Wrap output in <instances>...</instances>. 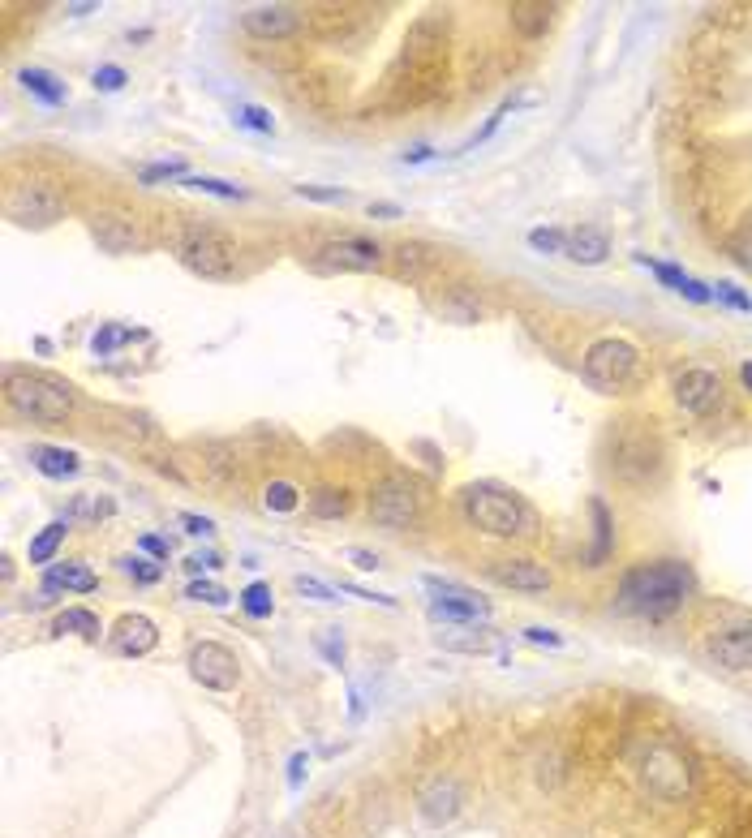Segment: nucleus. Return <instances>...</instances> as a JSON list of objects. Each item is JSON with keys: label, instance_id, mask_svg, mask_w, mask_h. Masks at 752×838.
I'll return each instance as SVG.
<instances>
[{"label": "nucleus", "instance_id": "603ef678", "mask_svg": "<svg viewBox=\"0 0 752 838\" xmlns=\"http://www.w3.org/2000/svg\"><path fill=\"white\" fill-rule=\"evenodd\" d=\"M370 215H400V207H396V202H374Z\"/></svg>", "mask_w": 752, "mask_h": 838}, {"label": "nucleus", "instance_id": "a18cd8bd", "mask_svg": "<svg viewBox=\"0 0 752 838\" xmlns=\"http://www.w3.org/2000/svg\"><path fill=\"white\" fill-rule=\"evenodd\" d=\"M520 637H525L529 645H546V649H559V645H563V637H559L555 628H525Z\"/></svg>", "mask_w": 752, "mask_h": 838}, {"label": "nucleus", "instance_id": "3c124183", "mask_svg": "<svg viewBox=\"0 0 752 838\" xmlns=\"http://www.w3.org/2000/svg\"><path fill=\"white\" fill-rule=\"evenodd\" d=\"M430 155H435L430 147H417V151H409V155H404V164H422V160H430Z\"/></svg>", "mask_w": 752, "mask_h": 838}, {"label": "nucleus", "instance_id": "a211bd4d", "mask_svg": "<svg viewBox=\"0 0 752 838\" xmlns=\"http://www.w3.org/2000/svg\"><path fill=\"white\" fill-rule=\"evenodd\" d=\"M112 645H117V654H129V658H142L151 654L159 645V632L147 615H121L117 628H112Z\"/></svg>", "mask_w": 752, "mask_h": 838}, {"label": "nucleus", "instance_id": "864d4df0", "mask_svg": "<svg viewBox=\"0 0 752 838\" xmlns=\"http://www.w3.org/2000/svg\"><path fill=\"white\" fill-rule=\"evenodd\" d=\"M740 379H744V387L752 392V361H744V366H740Z\"/></svg>", "mask_w": 752, "mask_h": 838}, {"label": "nucleus", "instance_id": "79ce46f5", "mask_svg": "<svg viewBox=\"0 0 752 838\" xmlns=\"http://www.w3.org/2000/svg\"><path fill=\"white\" fill-rule=\"evenodd\" d=\"M344 559L357 563L361 572H379V568H383V559L374 555V551H366V546H349V551H344Z\"/></svg>", "mask_w": 752, "mask_h": 838}, {"label": "nucleus", "instance_id": "473e14b6", "mask_svg": "<svg viewBox=\"0 0 752 838\" xmlns=\"http://www.w3.org/2000/svg\"><path fill=\"white\" fill-rule=\"evenodd\" d=\"M263 503H267L271 512H293L301 499H297V486H293V482H271L267 495H263Z\"/></svg>", "mask_w": 752, "mask_h": 838}, {"label": "nucleus", "instance_id": "c756f323", "mask_svg": "<svg viewBox=\"0 0 752 838\" xmlns=\"http://www.w3.org/2000/svg\"><path fill=\"white\" fill-rule=\"evenodd\" d=\"M310 512L323 516V520H336V516L349 512V499H344V490H318V495L310 499Z\"/></svg>", "mask_w": 752, "mask_h": 838}, {"label": "nucleus", "instance_id": "6e6552de", "mask_svg": "<svg viewBox=\"0 0 752 838\" xmlns=\"http://www.w3.org/2000/svg\"><path fill=\"white\" fill-rule=\"evenodd\" d=\"M5 215L18 228H52L65 215V198L48 181H26V185H18V190H9Z\"/></svg>", "mask_w": 752, "mask_h": 838}, {"label": "nucleus", "instance_id": "0eeeda50", "mask_svg": "<svg viewBox=\"0 0 752 838\" xmlns=\"http://www.w3.org/2000/svg\"><path fill=\"white\" fill-rule=\"evenodd\" d=\"M370 516L379 520L383 529H409L413 520L422 516V490H417L413 478L392 473V478H383L370 490Z\"/></svg>", "mask_w": 752, "mask_h": 838}, {"label": "nucleus", "instance_id": "37998d69", "mask_svg": "<svg viewBox=\"0 0 752 838\" xmlns=\"http://www.w3.org/2000/svg\"><path fill=\"white\" fill-rule=\"evenodd\" d=\"M306 770H310V757L306 753L288 757V791H301V783H306Z\"/></svg>", "mask_w": 752, "mask_h": 838}, {"label": "nucleus", "instance_id": "ea45409f", "mask_svg": "<svg viewBox=\"0 0 752 838\" xmlns=\"http://www.w3.org/2000/svg\"><path fill=\"white\" fill-rule=\"evenodd\" d=\"M731 258H735V263H740L744 271H752V224L735 233V241H731Z\"/></svg>", "mask_w": 752, "mask_h": 838}, {"label": "nucleus", "instance_id": "4c0bfd02", "mask_svg": "<svg viewBox=\"0 0 752 838\" xmlns=\"http://www.w3.org/2000/svg\"><path fill=\"white\" fill-rule=\"evenodd\" d=\"M91 82H95V91H121V86H125V69L121 65H99L95 74H91Z\"/></svg>", "mask_w": 752, "mask_h": 838}, {"label": "nucleus", "instance_id": "393cba45", "mask_svg": "<svg viewBox=\"0 0 752 838\" xmlns=\"http://www.w3.org/2000/svg\"><path fill=\"white\" fill-rule=\"evenodd\" d=\"M443 649H456V654H495V632L469 624V632H443L439 637Z\"/></svg>", "mask_w": 752, "mask_h": 838}, {"label": "nucleus", "instance_id": "dca6fc26", "mask_svg": "<svg viewBox=\"0 0 752 838\" xmlns=\"http://www.w3.org/2000/svg\"><path fill=\"white\" fill-rule=\"evenodd\" d=\"M245 31H250L254 39H284V35H293L301 18H297V9H288V5H254V9H245Z\"/></svg>", "mask_w": 752, "mask_h": 838}, {"label": "nucleus", "instance_id": "58836bf2", "mask_svg": "<svg viewBox=\"0 0 752 838\" xmlns=\"http://www.w3.org/2000/svg\"><path fill=\"white\" fill-rule=\"evenodd\" d=\"M185 598H194V602H207V606H224L228 594L220 585H211V581H194L190 589H185Z\"/></svg>", "mask_w": 752, "mask_h": 838}, {"label": "nucleus", "instance_id": "8fccbe9b", "mask_svg": "<svg viewBox=\"0 0 752 838\" xmlns=\"http://www.w3.org/2000/svg\"><path fill=\"white\" fill-rule=\"evenodd\" d=\"M211 568H220V555L207 551V555H194L190 559V572H211Z\"/></svg>", "mask_w": 752, "mask_h": 838}, {"label": "nucleus", "instance_id": "c85d7f7f", "mask_svg": "<svg viewBox=\"0 0 752 838\" xmlns=\"http://www.w3.org/2000/svg\"><path fill=\"white\" fill-rule=\"evenodd\" d=\"M241 606H245V615H250V619H267L271 611H276V602H271V585L267 581L245 585L241 589Z\"/></svg>", "mask_w": 752, "mask_h": 838}, {"label": "nucleus", "instance_id": "423d86ee", "mask_svg": "<svg viewBox=\"0 0 752 838\" xmlns=\"http://www.w3.org/2000/svg\"><path fill=\"white\" fill-rule=\"evenodd\" d=\"M636 778L654 800H684L692 791V761L684 757V748H675L667 740H649L641 761H636Z\"/></svg>", "mask_w": 752, "mask_h": 838}, {"label": "nucleus", "instance_id": "f03ea898", "mask_svg": "<svg viewBox=\"0 0 752 838\" xmlns=\"http://www.w3.org/2000/svg\"><path fill=\"white\" fill-rule=\"evenodd\" d=\"M465 516L490 538H525L533 533V512L516 490H503L495 482H477L465 490Z\"/></svg>", "mask_w": 752, "mask_h": 838}, {"label": "nucleus", "instance_id": "39448f33", "mask_svg": "<svg viewBox=\"0 0 752 838\" xmlns=\"http://www.w3.org/2000/svg\"><path fill=\"white\" fill-rule=\"evenodd\" d=\"M172 250L202 280H233L237 276V241L211 224H185L172 237Z\"/></svg>", "mask_w": 752, "mask_h": 838}, {"label": "nucleus", "instance_id": "a878e982", "mask_svg": "<svg viewBox=\"0 0 752 838\" xmlns=\"http://www.w3.org/2000/svg\"><path fill=\"white\" fill-rule=\"evenodd\" d=\"M52 632H61V637H65V632H78V637H91L95 641L104 628H99V615L95 611H86V606H65V611L52 619Z\"/></svg>", "mask_w": 752, "mask_h": 838}, {"label": "nucleus", "instance_id": "412c9836", "mask_svg": "<svg viewBox=\"0 0 752 838\" xmlns=\"http://www.w3.org/2000/svg\"><path fill=\"white\" fill-rule=\"evenodd\" d=\"M606 254H611V241H606L602 228H576V233H568V258L572 263H585V267H598L606 263Z\"/></svg>", "mask_w": 752, "mask_h": 838}, {"label": "nucleus", "instance_id": "c03bdc74", "mask_svg": "<svg viewBox=\"0 0 752 838\" xmlns=\"http://www.w3.org/2000/svg\"><path fill=\"white\" fill-rule=\"evenodd\" d=\"M301 198H314V202H349L344 190H327V185H297Z\"/></svg>", "mask_w": 752, "mask_h": 838}, {"label": "nucleus", "instance_id": "9d476101", "mask_svg": "<svg viewBox=\"0 0 752 838\" xmlns=\"http://www.w3.org/2000/svg\"><path fill=\"white\" fill-rule=\"evenodd\" d=\"M190 675L211 692H233L241 684V667H237L233 649L220 641H198L190 649Z\"/></svg>", "mask_w": 752, "mask_h": 838}, {"label": "nucleus", "instance_id": "4be33fe9", "mask_svg": "<svg viewBox=\"0 0 752 838\" xmlns=\"http://www.w3.org/2000/svg\"><path fill=\"white\" fill-rule=\"evenodd\" d=\"M31 465L43 473V478H74V473L82 469L78 452H69V447H48V443L31 447Z\"/></svg>", "mask_w": 752, "mask_h": 838}, {"label": "nucleus", "instance_id": "f257e3e1", "mask_svg": "<svg viewBox=\"0 0 752 838\" xmlns=\"http://www.w3.org/2000/svg\"><path fill=\"white\" fill-rule=\"evenodd\" d=\"M692 589H697V576H692L688 563L658 559V563H641V568L624 572L615 606L641 619H667L692 598Z\"/></svg>", "mask_w": 752, "mask_h": 838}, {"label": "nucleus", "instance_id": "ddd939ff", "mask_svg": "<svg viewBox=\"0 0 752 838\" xmlns=\"http://www.w3.org/2000/svg\"><path fill=\"white\" fill-rule=\"evenodd\" d=\"M675 400H679V409L692 413V417H710L718 404H722V379L714 370H684L675 379Z\"/></svg>", "mask_w": 752, "mask_h": 838}, {"label": "nucleus", "instance_id": "49530a36", "mask_svg": "<svg viewBox=\"0 0 752 838\" xmlns=\"http://www.w3.org/2000/svg\"><path fill=\"white\" fill-rule=\"evenodd\" d=\"M714 297H722V301H727V306H735V310H752V297H744V293H740V288H735L731 280H722Z\"/></svg>", "mask_w": 752, "mask_h": 838}, {"label": "nucleus", "instance_id": "f3484780", "mask_svg": "<svg viewBox=\"0 0 752 838\" xmlns=\"http://www.w3.org/2000/svg\"><path fill=\"white\" fill-rule=\"evenodd\" d=\"M417 808H422V817L430 826H447V821H456L460 813V783L456 778H435L422 796H417Z\"/></svg>", "mask_w": 752, "mask_h": 838}, {"label": "nucleus", "instance_id": "7c9ffc66", "mask_svg": "<svg viewBox=\"0 0 752 838\" xmlns=\"http://www.w3.org/2000/svg\"><path fill=\"white\" fill-rule=\"evenodd\" d=\"M185 190L215 194V198H245V190H241V185H233V181H220V177H185Z\"/></svg>", "mask_w": 752, "mask_h": 838}, {"label": "nucleus", "instance_id": "c9c22d12", "mask_svg": "<svg viewBox=\"0 0 752 838\" xmlns=\"http://www.w3.org/2000/svg\"><path fill=\"white\" fill-rule=\"evenodd\" d=\"M297 594H306V598H314V602H340V594L331 589L327 581H318V576H297Z\"/></svg>", "mask_w": 752, "mask_h": 838}, {"label": "nucleus", "instance_id": "72a5a7b5", "mask_svg": "<svg viewBox=\"0 0 752 838\" xmlns=\"http://www.w3.org/2000/svg\"><path fill=\"white\" fill-rule=\"evenodd\" d=\"M134 336H142V331H125V327H104V331H95V340H91V349L99 357H108L112 349H121V344H129Z\"/></svg>", "mask_w": 752, "mask_h": 838}, {"label": "nucleus", "instance_id": "b1692460", "mask_svg": "<svg viewBox=\"0 0 752 838\" xmlns=\"http://www.w3.org/2000/svg\"><path fill=\"white\" fill-rule=\"evenodd\" d=\"M18 82H22L26 91H31V95L39 99V104H48V108H61V104H65V95H69L61 78L48 74V69H35V65H31V69H22Z\"/></svg>", "mask_w": 752, "mask_h": 838}, {"label": "nucleus", "instance_id": "9b49d317", "mask_svg": "<svg viewBox=\"0 0 752 838\" xmlns=\"http://www.w3.org/2000/svg\"><path fill=\"white\" fill-rule=\"evenodd\" d=\"M585 379L594 387H619L636 370V349L628 340H598L594 349L585 353Z\"/></svg>", "mask_w": 752, "mask_h": 838}, {"label": "nucleus", "instance_id": "5701e85b", "mask_svg": "<svg viewBox=\"0 0 752 838\" xmlns=\"http://www.w3.org/2000/svg\"><path fill=\"white\" fill-rule=\"evenodd\" d=\"M508 13H512V26H516L520 35H525V39H538V35H546V26H551L555 5H538V0H516Z\"/></svg>", "mask_w": 752, "mask_h": 838}, {"label": "nucleus", "instance_id": "7ed1b4c3", "mask_svg": "<svg viewBox=\"0 0 752 838\" xmlns=\"http://www.w3.org/2000/svg\"><path fill=\"white\" fill-rule=\"evenodd\" d=\"M667 469V452H662V439L649 422H619L611 430V473L624 482H654Z\"/></svg>", "mask_w": 752, "mask_h": 838}, {"label": "nucleus", "instance_id": "f704fd0d", "mask_svg": "<svg viewBox=\"0 0 752 838\" xmlns=\"http://www.w3.org/2000/svg\"><path fill=\"white\" fill-rule=\"evenodd\" d=\"M237 125L258 129V134H276V121H271V112L258 108V104H241L237 108Z\"/></svg>", "mask_w": 752, "mask_h": 838}, {"label": "nucleus", "instance_id": "2f4dec72", "mask_svg": "<svg viewBox=\"0 0 752 838\" xmlns=\"http://www.w3.org/2000/svg\"><path fill=\"white\" fill-rule=\"evenodd\" d=\"M529 245L538 254H568V233H559V228H533Z\"/></svg>", "mask_w": 752, "mask_h": 838}, {"label": "nucleus", "instance_id": "e433bc0d", "mask_svg": "<svg viewBox=\"0 0 752 838\" xmlns=\"http://www.w3.org/2000/svg\"><path fill=\"white\" fill-rule=\"evenodd\" d=\"M121 568H125L129 576H134V581H142V585H155V581H159V568H155V563H151V559H138V555H125V559H121Z\"/></svg>", "mask_w": 752, "mask_h": 838}, {"label": "nucleus", "instance_id": "09e8293b", "mask_svg": "<svg viewBox=\"0 0 752 838\" xmlns=\"http://www.w3.org/2000/svg\"><path fill=\"white\" fill-rule=\"evenodd\" d=\"M138 546H142V551H147L151 559H168V542H164V538H155V533H142Z\"/></svg>", "mask_w": 752, "mask_h": 838}, {"label": "nucleus", "instance_id": "f8f14e48", "mask_svg": "<svg viewBox=\"0 0 752 838\" xmlns=\"http://www.w3.org/2000/svg\"><path fill=\"white\" fill-rule=\"evenodd\" d=\"M383 263V250L370 237H340L318 250V271H374Z\"/></svg>", "mask_w": 752, "mask_h": 838}, {"label": "nucleus", "instance_id": "6ab92c4d", "mask_svg": "<svg viewBox=\"0 0 752 838\" xmlns=\"http://www.w3.org/2000/svg\"><path fill=\"white\" fill-rule=\"evenodd\" d=\"M95 241L104 245L108 254H134L142 250V233L129 220H121V215H95Z\"/></svg>", "mask_w": 752, "mask_h": 838}, {"label": "nucleus", "instance_id": "1a4fd4ad", "mask_svg": "<svg viewBox=\"0 0 752 838\" xmlns=\"http://www.w3.org/2000/svg\"><path fill=\"white\" fill-rule=\"evenodd\" d=\"M422 585L435 594L430 602V615L443 619V624H477V619L490 615V606L473 594V589L456 585V581H443V576H422Z\"/></svg>", "mask_w": 752, "mask_h": 838}, {"label": "nucleus", "instance_id": "bb28decb", "mask_svg": "<svg viewBox=\"0 0 752 838\" xmlns=\"http://www.w3.org/2000/svg\"><path fill=\"white\" fill-rule=\"evenodd\" d=\"M65 533H69V520H52V525H43L31 538V563H52V555L61 551V542H65Z\"/></svg>", "mask_w": 752, "mask_h": 838}, {"label": "nucleus", "instance_id": "2eb2a0df", "mask_svg": "<svg viewBox=\"0 0 752 838\" xmlns=\"http://www.w3.org/2000/svg\"><path fill=\"white\" fill-rule=\"evenodd\" d=\"M490 576H495L503 589H520V594H546V589H551V572H546L538 559H503L490 568Z\"/></svg>", "mask_w": 752, "mask_h": 838}, {"label": "nucleus", "instance_id": "4468645a", "mask_svg": "<svg viewBox=\"0 0 752 838\" xmlns=\"http://www.w3.org/2000/svg\"><path fill=\"white\" fill-rule=\"evenodd\" d=\"M710 658L727 671H752V619L718 628L710 637Z\"/></svg>", "mask_w": 752, "mask_h": 838}, {"label": "nucleus", "instance_id": "a19ab883", "mask_svg": "<svg viewBox=\"0 0 752 838\" xmlns=\"http://www.w3.org/2000/svg\"><path fill=\"white\" fill-rule=\"evenodd\" d=\"M185 164L177 160H168V164H151V168H142V185H155V181H168V177H181Z\"/></svg>", "mask_w": 752, "mask_h": 838}, {"label": "nucleus", "instance_id": "aec40b11", "mask_svg": "<svg viewBox=\"0 0 752 838\" xmlns=\"http://www.w3.org/2000/svg\"><path fill=\"white\" fill-rule=\"evenodd\" d=\"M99 585V576L86 568V563H52L48 576H43V594H91Z\"/></svg>", "mask_w": 752, "mask_h": 838}, {"label": "nucleus", "instance_id": "20e7f679", "mask_svg": "<svg viewBox=\"0 0 752 838\" xmlns=\"http://www.w3.org/2000/svg\"><path fill=\"white\" fill-rule=\"evenodd\" d=\"M5 400L13 413L35 417V422H65L74 413V387L48 374L31 370H9L5 374Z\"/></svg>", "mask_w": 752, "mask_h": 838}, {"label": "nucleus", "instance_id": "cd10ccee", "mask_svg": "<svg viewBox=\"0 0 752 838\" xmlns=\"http://www.w3.org/2000/svg\"><path fill=\"white\" fill-rule=\"evenodd\" d=\"M589 512H594V529H598V538H594V551H589V568H598V563L611 555V529H615V520L611 512H606V503L594 499L589 503Z\"/></svg>", "mask_w": 752, "mask_h": 838}, {"label": "nucleus", "instance_id": "de8ad7c7", "mask_svg": "<svg viewBox=\"0 0 752 838\" xmlns=\"http://www.w3.org/2000/svg\"><path fill=\"white\" fill-rule=\"evenodd\" d=\"M181 525L190 529V533H198V538H211V533H215L211 520H207V516H194V512H185V516H181Z\"/></svg>", "mask_w": 752, "mask_h": 838}]
</instances>
